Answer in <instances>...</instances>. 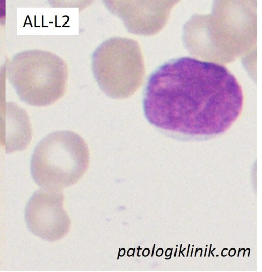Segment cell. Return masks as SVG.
Listing matches in <instances>:
<instances>
[{"instance_id":"6da1fadb","label":"cell","mask_w":262,"mask_h":272,"mask_svg":"<svg viewBox=\"0 0 262 272\" xmlns=\"http://www.w3.org/2000/svg\"><path fill=\"white\" fill-rule=\"evenodd\" d=\"M243 102L241 85L227 68L183 57L151 74L143 107L148 121L159 130L204 139L227 131L239 117Z\"/></svg>"},{"instance_id":"7a4b0ae2","label":"cell","mask_w":262,"mask_h":272,"mask_svg":"<svg viewBox=\"0 0 262 272\" xmlns=\"http://www.w3.org/2000/svg\"><path fill=\"white\" fill-rule=\"evenodd\" d=\"M89 162V149L83 138L70 130L57 131L36 145L31 159V173L41 187L60 189L77 182Z\"/></svg>"},{"instance_id":"3957f363","label":"cell","mask_w":262,"mask_h":272,"mask_svg":"<svg viewBox=\"0 0 262 272\" xmlns=\"http://www.w3.org/2000/svg\"><path fill=\"white\" fill-rule=\"evenodd\" d=\"M93 75L100 89L114 99L133 95L143 81L145 68L136 40L120 37L103 42L92 56Z\"/></svg>"},{"instance_id":"277c9868","label":"cell","mask_w":262,"mask_h":272,"mask_svg":"<svg viewBox=\"0 0 262 272\" xmlns=\"http://www.w3.org/2000/svg\"><path fill=\"white\" fill-rule=\"evenodd\" d=\"M59 190L40 189L33 193L26 206L27 227L35 235L47 241L60 238L66 230L63 194Z\"/></svg>"}]
</instances>
